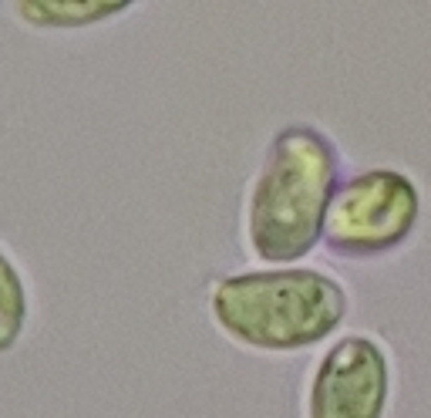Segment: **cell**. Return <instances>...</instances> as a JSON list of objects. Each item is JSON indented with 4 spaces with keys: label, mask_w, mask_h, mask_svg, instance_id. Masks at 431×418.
Wrapping results in <instances>:
<instances>
[{
    "label": "cell",
    "mask_w": 431,
    "mask_h": 418,
    "mask_svg": "<svg viewBox=\"0 0 431 418\" xmlns=\"http://www.w3.org/2000/svg\"><path fill=\"white\" fill-rule=\"evenodd\" d=\"M344 159L320 125L290 122L273 132L246 189L243 240L260 266H296L323 240Z\"/></svg>",
    "instance_id": "cell-1"
},
{
    "label": "cell",
    "mask_w": 431,
    "mask_h": 418,
    "mask_svg": "<svg viewBox=\"0 0 431 418\" xmlns=\"http://www.w3.org/2000/svg\"><path fill=\"white\" fill-rule=\"evenodd\" d=\"M351 294L317 266H253L209 287V317L223 338L260 355H296L337 334Z\"/></svg>",
    "instance_id": "cell-2"
},
{
    "label": "cell",
    "mask_w": 431,
    "mask_h": 418,
    "mask_svg": "<svg viewBox=\"0 0 431 418\" xmlns=\"http://www.w3.org/2000/svg\"><path fill=\"white\" fill-rule=\"evenodd\" d=\"M421 223V189L398 166H368L340 179L320 247L337 260H377L401 250Z\"/></svg>",
    "instance_id": "cell-3"
},
{
    "label": "cell",
    "mask_w": 431,
    "mask_h": 418,
    "mask_svg": "<svg viewBox=\"0 0 431 418\" xmlns=\"http://www.w3.org/2000/svg\"><path fill=\"white\" fill-rule=\"evenodd\" d=\"M391 355L374 334H344L307 374L304 418H385L391 405Z\"/></svg>",
    "instance_id": "cell-4"
},
{
    "label": "cell",
    "mask_w": 431,
    "mask_h": 418,
    "mask_svg": "<svg viewBox=\"0 0 431 418\" xmlns=\"http://www.w3.org/2000/svg\"><path fill=\"white\" fill-rule=\"evenodd\" d=\"M11 11L20 24L34 31H88L125 17L132 4L128 0H20Z\"/></svg>",
    "instance_id": "cell-5"
},
{
    "label": "cell",
    "mask_w": 431,
    "mask_h": 418,
    "mask_svg": "<svg viewBox=\"0 0 431 418\" xmlns=\"http://www.w3.org/2000/svg\"><path fill=\"white\" fill-rule=\"evenodd\" d=\"M31 321V290L14 264V257L0 247V357L11 355Z\"/></svg>",
    "instance_id": "cell-6"
}]
</instances>
